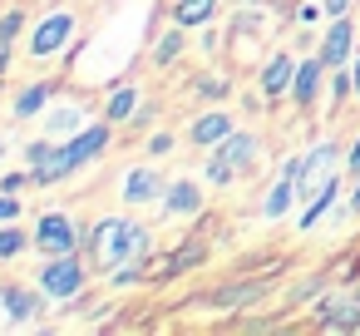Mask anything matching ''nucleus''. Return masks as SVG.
<instances>
[{
  "instance_id": "f257e3e1",
  "label": "nucleus",
  "mask_w": 360,
  "mask_h": 336,
  "mask_svg": "<svg viewBox=\"0 0 360 336\" xmlns=\"http://www.w3.org/2000/svg\"><path fill=\"white\" fill-rule=\"evenodd\" d=\"M84 247L99 257V267H104V272H114V267L139 262V257L153 247V232H148L143 223H134V218H104L99 228H89V232H84Z\"/></svg>"
},
{
  "instance_id": "c85d7f7f",
  "label": "nucleus",
  "mask_w": 360,
  "mask_h": 336,
  "mask_svg": "<svg viewBox=\"0 0 360 336\" xmlns=\"http://www.w3.org/2000/svg\"><path fill=\"white\" fill-rule=\"evenodd\" d=\"M25 183H35V178H30V168H25V173H6V178H0V193H20Z\"/></svg>"
},
{
  "instance_id": "a211bd4d",
  "label": "nucleus",
  "mask_w": 360,
  "mask_h": 336,
  "mask_svg": "<svg viewBox=\"0 0 360 336\" xmlns=\"http://www.w3.org/2000/svg\"><path fill=\"white\" fill-rule=\"evenodd\" d=\"M183 45H188V25H178V20H173V30H163V35H158V45H153V65H158V70H168V65L183 55Z\"/></svg>"
},
{
  "instance_id": "f8f14e48",
  "label": "nucleus",
  "mask_w": 360,
  "mask_h": 336,
  "mask_svg": "<svg viewBox=\"0 0 360 336\" xmlns=\"http://www.w3.org/2000/svg\"><path fill=\"white\" fill-rule=\"evenodd\" d=\"M257 85H262V94H266L271 104H276V99H286V94H291V85H296V60H291L286 50H276V55L262 65V80H257Z\"/></svg>"
},
{
  "instance_id": "bb28decb",
  "label": "nucleus",
  "mask_w": 360,
  "mask_h": 336,
  "mask_svg": "<svg viewBox=\"0 0 360 336\" xmlns=\"http://www.w3.org/2000/svg\"><path fill=\"white\" fill-rule=\"evenodd\" d=\"M168 154H173V134H163V129L148 134V158H168Z\"/></svg>"
},
{
  "instance_id": "5701e85b",
  "label": "nucleus",
  "mask_w": 360,
  "mask_h": 336,
  "mask_svg": "<svg viewBox=\"0 0 360 336\" xmlns=\"http://www.w3.org/2000/svg\"><path fill=\"white\" fill-rule=\"evenodd\" d=\"M30 242H35V232L15 228V223H0V262H11V257H20V252H25Z\"/></svg>"
},
{
  "instance_id": "423d86ee",
  "label": "nucleus",
  "mask_w": 360,
  "mask_h": 336,
  "mask_svg": "<svg viewBox=\"0 0 360 336\" xmlns=\"http://www.w3.org/2000/svg\"><path fill=\"white\" fill-rule=\"evenodd\" d=\"M109 129H114V124L104 119V124H84L79 134H70V139H65V168H70V173L89 168V163L109 149Z\"/></svg>"
},
{
  "instance_id": "7ed1b4c3",
  "label": "nucleus",
  "mask_w": 360,
  "mask_h": 336,
  "mask_svg": "<svg viewBox=\"0 0 360 336\" xmlns=\"http://www.w3.org/2000/svg\"><path fill=\"white\" fill-rule=\"evenodd\" d=\"M84 232L70 213H40L35 218V252L40 257H60V252H79Z\"/></svg>"
},
{
  "instance_id": "dca6fc26",
  "label": "nucleus",
  "mask_w": 360,
  "mask_h": 336,
  "mask_svg": "<svg viewBox=\"0 0 360 336\" xmlns=\"http://www.w3.org/2000/svg\"><path fill=\"white\" fill-rule=\"evenodd\" d=\"M296 198H301V188H296V178H291V173H281V178L271 183V193L262 198V218H271V223H276V218H286Z\"/></svg>"
},
{
  "instance_id": "4c0bfd02",
  "label": "nucleus",
  "mask_w": 360,
  "mask_h": 336,
  "mask_svg": "<svg viewBox=\"0 0 360 336\" xmlns=\"http://www.w3.org/2000/svg\"><path fill=\"white\" fill-rule=\"evenodd\" d=\"M0 163H6V134H0Z\"/></svg>"
},
{
  "instance_id": "39448f33",
  "label": "nucleus",
  "mask_w": 360,
  "mask_h": 336,
  "mask_svg": "<svg viewBox=\"0 0 360 336\" xmlns=\"http://www.w3.org/2000/svg\"><path fill=\"white\" fill-rule=\"evenodd\" d=\"M355 50H360V30L350 25V15H330V30L321 35L316 55H321L330 70H345V65L355 60Z\"/></svg>"
},
{
  "instance_id": "2f4dec72",
  "label": "nucleus",
  "mask_w": 360,
  "mask_h": 336,
  "mask_svg": "<svg viewBox=\"0 0 360 336\" xmlns=\"http://www.w3.org/2000/svg\"><path fill=\"white\" fill-rule=\"evenodd\" d=\"M345 208H350V218H360V178H350V193H345Z\"/></svg>"
},
{
  "instance_id": "4468645a",
  "label": "nucleus",
  "mask_w": 360,
  "mask_h": 336,
  "mask_svg": "<svg viewBox=\"0 0 360 336\" xmlns=\"http://www.w3.org/2000/svg\"><path fill=\"white\" fill-rule=\"evenodd\" d=\"M227 134H232V114H227V109H212V114L193 119V129H188V139H193L198 149H217Z\"/></svg>"
},
{
  "instance_id": "4be33fe9",
  "label": "nucleus",
  "mask_w": 360,
  "mask_h": 336,
  "mask_svg": "<svg viewBox=\"0 0 360 336\" xmlns=\"http://www.w3.org/2000/svg\"><path fill=\"white\" fill-rule=\"evenodd\" d=\"M217 15V0H173V20L178 25H207Z\"/></svg>"
},
{
  "instance_id": "9b49d317",
  "label": "nucleus",
  "mask_w": 360,
  "mask_h": 336,
  "mask_svg": "<svg viewBox=\"0 0 360 336\" xmlns=\"http://www.w3.org/2000/svg\"><path fill=\"white\" fill-rule=\"evenodd\" d=\"M326 60L321 55H306V60H296V85H291V104L296 109H316V99H321V85H326Z\"/></svg>"
},
{
  "instance_id": "0eeeda50",
  "label": "nucleus",
  "mask_w": 360,
  "mask_h": 336,
  "mask_svg": "<svg viewBox=\"0 0 360 336\" xmlns=\"http://www.w3.org/2000/svg\"><path fill=\"white\" fill-rule=\"evenodd\" d=\"M335 163H345V154L335 149V144H311L306 154H301V168H296V188H301V203L326 183V173L335 168Z\"/></svg>"
},
{
  "instance_id": "7c9ffc66",
  "label": "nucleus",
  "mask_w": 360,
  "mask_h": 336,
  "mask_svg": "<svg viewBox=\"0 0 360 336\" xmlns=\"http://www.w3.org/2000/svg\"><path fill=\"white\" fill-rule=\"evenodd\" d=\"M345 173H350V178H360V139L345 149Z\"/></svg>"
},
{
  "instance_id": "20e7f679",
  "label": "nucleus",
  "mask_w": 360,
  "mask_h": 336,
  "mask_svg": "<svg viewBox=\"0 0 360 336\" xmlns=\"http://www.w3.org/2000/svg\"><path fill=\"white\" fill-rule=\"evenodd\" d=\"M50 292L35 282V287H25V282H11V287H0V311H6L15 326H30V321H40L45 311H50Z\"/></svg>"
},
{
  "instance_id": "aec40b11",
  "label": "nucleus",
  "mask_w": 360,
  "mask_h": 336,
  "mask_svg": "<svg viewBox=\"0 0 360 336\" xmlns=\"http://www.w3.org/2000/svg\"><path fill=\"white\" fill-rule=\"evenodd\" d=\"M45 129H50V139H70V134H79L84 129V109L75 104H65V109H45Z\"/></svg>"
},
{
  "instance_id": "f704fd0d",
  "label": "nucleus",
  "mask_w": 360,
  "mask_h": 336,
  "mask_svg": "<svg viewBox=\"0 0 360 336\" xmlns=\"http://www.w3.org/2000/svg\"><path fill=\"white\" fill-rule=\"evenodd\" d=\"M198 89H202V94H222L227 85H222V80H198Z\"/></svg>"
},
{
  "instance_id": "b1692460",
  "label": "nucleus",
  "mask_w": 360,
  "mask_h": 336,
  "mask_svg": "<svg viewBox=\"0 0 360 336\" xmlns=\"http://www.w3.org/2000/svg\"><path fill=\"white\" fill-rule=\"evenodd\" d=\"M232 178H242V173H237L232 163H222L217 154H207V183H217V188H227Z\"/></svg>"
},
{
  "instance_id": "ddd939ff",
  "label": "nucleus",
  "mask_w": 360,
  "mask_h": 336,
  "mask_svg": "<svg viewBox=\"0 0 360 336\" xmlns=\"http://www.w3.org/2000/svg\"><path fill=\"white\" fill-rule=\"evenodd\" d=\"M212 154H217L222 163H232L237 173H247V168L257 163V134H247V129H232V134H227V139H222Z\"/></svg>"
},
{
  "instance_id": "1a4fd4ad",
  "label": "nucleus",
  "mask_w": 360,
  "mask_h": 336,
  "mask_svg": "<svg viewBox=\"0 0 360 336\" xmlns=\"http://www.w3.org/2000/svg\"><path fill=\"white\" fill-rule=\"evenodd\" d=\"M119 193H124V203H129V208H143V203H163L168 183H163V173H158V168H153V158H148V163H134V168L124 173Z\"/></svg>"
},
{
  "instance_id": "f03ea898",
  "label": "nucleus",
  "mask_w": 360,
  "mask_h": 336,
  "mask_svg": "<svg viewBox=\"0 0 360 336\" xmlns=\"http://www.w3.org/2000/svg\"><path fill=\"white\" fill-rule=\"evenodd\" d=\"M60 306L65 301H75V297H84V287H89V272H84V257L79 252H60V257H45V267H40V277H35Z\"/></svg>"
},
{
  "instance_id": "9d476101",
  "label": "nucleus",
  "mask_w": 360,
  "mask_h": 336,
  "mask_svg": "<svg viewBox=\"0 0 360 336\" xmlns=\"http://www.w3.org/2000/svg\"><path fill=\"white\" fill-rule=\"evenodd\" d=\"M316 321H321V331H360V297L355 292H330L316 306Z\"/></svg>"
},
{
  "instance_id": "e433bc0d",
  "label": "nucleus",
  "mask_w": 360,
  "mask_h": 336,
  "mask_svg": "<svg viewBox=\"0 0 360 336\" xmlns=\"http://www.w3.org/2000/svg\"><path fill=\"white\" fill-rule=\"evenodd\" d=\"M232 6H266V0H232Z\"/></svg>"
},
{
  "instance_id": "412c9836",
  "label": "nucleus",
  "mask_w": 360,
  "mask_h": 336,
  "mask_svg": "<svg viewBox=\"0 0 360 336\" xmlns=\"http://www.w3.org/2000/svg\"><path fill=\"white\" fill-rule=\"evenodd\" d=\"M335 198H340V178H326V183H321V188H316V193L306 198V213H301V232H311V223H316V218H321V213H326V208H330Z\"/></svg>"
},
{
  "instance_id": "2eb2a0df",
  "label": "nucleus",
  "mask_w": 360,
  "mask_h": 336,
  "mask_svg": "<svg viewBox=\"0 0 360 336\" xmlns=\"http://www.w3.org/2000/svg\"><path fill=\"white\" fill-rule=\"evenodd\" d=\"M198 208H202V188H198L193 178L168 183V193H163V213H168V218H193Z\"/></svg>"
},
{
  "instance_id": "c756f323",
  "label": "nucleus",
  "mask_w": 360,
  "mask_h": 336,
  "mask_svg": "<svg viewBox=\"0 0 360 336\" xmlns=\"http://www.w3.org/2000/svg\"><path fill=\"white\" fill-rule=\"evenodd\" d=\"M153 114H158V109H153V104H139V109H134V119H129V124H134V129H148V124H153Z\"/></svg>"
},
{
  "instance_id": "a878e982",
  "label": "nucleus",
  "mask_w": 360,
  "mask_h": 336,
  "mask_svg": "<svg viewBox=\"0 0 360 336\" xmlns=\"http://www.w3.org/2000/svg\"><path fill=\"white\" fill-rule=\"evenodd\" d=\"M257 297H262V287H237V292H222L217 306H247V301H257Z\"/></svg>"
},
{
  "instance_id": "6ab92c4d",
  "label": "nucleus",
  "mask_w": 360,
  "mask_h": 336,
  "mask_svg": "<svg viewBox=\"0 0 360 336\" xmlns=\"http://www.w3.org/2000/svg\"><path fill=\"white\" fill-rule=\"evenodd\" d=\"M134 109H139V89H134V85H119V89L104 99V119H109V124H129Z\"/></svg>"
},
{
  "instance_id": "72a5a7b5",
  "label": "nucleus",
  "mask_w": 360,
  "mask_h": 336,
  "mask_svg": "<svg viewBox=\"0 0 360 336\" xmlns=\"http://www.w3.org/2000/svg\"><path fill=\"white\" fill-rule=\"evenodd\" d=\"M6 75H11V45L0 40V80H6Z\"/></svg>"
},
{
  "instance_id": "f3484780",
  "label": "nucleus",
  "mask_w": 360,
  "mask_h": 336,
  "mask_svg": "<svg viewBox=\"0 0 360 336\" xmlns=\"http://www.w3.org/2000/svg\"><path fill=\"white\" fill-rule=\"evenodd\" d=\"M50 109V85H25L15 99H11V119H35Z\"/></svg>"
},
{
  "instance_id": "393cba45",
  "label": "nucleus",
  "mask_w": 360,
  "mask_h": 336,
  "mask_svg": "<svg viewBox=\"0 0 360 336\" xmlns=\"http://www.w3.org/2000/svg\"><path fill=\"white\" fill-rule=\"evenodd\" d=\"M20 30H25V11H6V15H0V40H6V45H15Z\"/></svg>"
},
{
  "instance_id": "473e14b6",
  "label": "nucleus",
  "mask_w": 360,
  "mask_h": 336,
  "mask_svg": "<svg viewBox=\"0 0 360 336\" xmlns=\"http://www.w3.org/2000/svg\"><path fill=\"white\" fill-rule=\"evenodd\" d=\"M321 6H326V15H350L355 0H321Z\"/></svg>"
},
{
  "instance_id": "cd10ccee",
  "label": "nucleus",
  "mask_w": 360,
  "mask_h": 336,
  "mask_svg": "<svg viewBox=\"0 0 360 336\" xmlns=\"http://www.w3.org/2000/svg\"><path fill=\"white\" fill-rule=\"evenodd\" d=\"M20 218V198L15 193H0V223H15Z\"/></svg>"
},
{
  "instance_id": "6e6552de",
  "label": "nucleus",
  "mask_w": 360,
  "mask_h": 336,
  "mask_svg": "<svg viewBox=\"0 0 360 336\" xmlns=\"http://www.w3.org/2000/svg\"><path fill=\"white\" fill-rule=\"evenodd\" d=\"M70 35H75V15H70V11L45 15V20L30 30V60H50V55H60V50L70 45Z\"/></svg>"
},
{
  "instance_id": "c9c22d12",
  "label": "nucleus",
  "mask_w": 360,
  "mask_h": 336,
  "mask_svg": "<svg viewBox=\"0 0 360 336\" xmlns=\"http://www.w3.org/2000/svg\"><path fill=\"white\" fill-rule=\"evenodd\" d=\"M350 80H355V99H360V50H355V60H350Z\"/></svg>"
}]
</instances>
